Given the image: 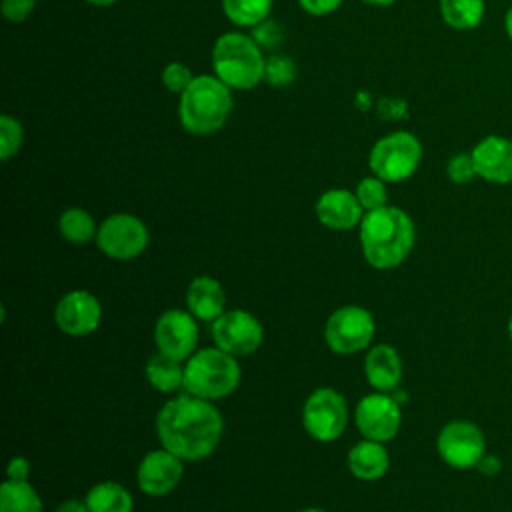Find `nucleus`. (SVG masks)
<instances>
[{"label":"nucleus","mask_w":512,"mask_h":512,"mask_svg":"<svg viewBox=\"0 0 512 512\" xmlns=\"http://www.w3.org/2000/svg\"><path fill=\"white\" fill-rule=\"evenodd\" d=\"M224 420L214 402L182 394L168 400L156 414L160 444L184 462L208 458L220 444Z\"/></svg>","instance_id":"obj_1"},{"label":"nucleus","mask_w":512,"mask_h":512,"mask_svg":"<svg viewBox=\"0 0 512 512\" xmlns=\"http://www.w3.org/2000/svg\"><path fill=\"white\" fill-rule=\"evenodd\" d=\"M358 228L362 256L376 270L398 268L416 242L414 222L398 206L386 204L366 212Z\"/></svg>","instance_id":"obj_2"},{"label":"nucleus","mask_w":512,"mask_h":512,"mask_svg":"<svg viewBox=\"0 0 512 512\" xmlns=\"http://www.w3.org/2000/svg\"><path fill=\"white\" fill-rule=\"evenodd\" d=\"M232 108V88L214 74H196L192 84L178 96L180 124L194 136H208L222 130Z\"/></svg>","instance_id":"obj_3"},{"label":"nucleus","mask_w":512,"mask_h":512,"mask_svg":"<svg viewBox=\"0 0 512 512\" xmlns=\"http://www.w3.org/2000/svg\"><path fill=\"white\" fill-rule=\"evenodd\" d=\"M212 70L232 90H252L264 80L266 58L246 32H224L212 46Z\"/></svg>","instance_id":"obj_4"},{"label":"nucleus","mask_w":512,"mask_h":512,"mask_svg":"<svg viewBox=\"0 0 512 512\" xmlns=\"http://www.w3.org/2000/svg\"><path fill=\"white\" fill-rule=\"evenodd\" d=\"M240 376L242 370L236 356L220 350L218 346L202 348L184 362L182 390L214 402L230 396L238 388Z\"/></svg>","instance_id":"obj_5"},{"label":"nucleus","mask_w":512,"mask_h":512,"mask_svg":"<svg viewBox=\"0 0 512 512\" xmlns=\"http://www.w3.org/2000/svg\"><path fill=\"white\" fill-rule=\"evenodd\" d=\"M422 156L420 138L408 130H396L374 142L368 154V166L386 184H396L414 176Z\"/></svg>","instance_id":"obj_6"},{"label":"nucleus","mask_w":512,"mask_h":512,"mask_svg":"<svg viewBox=\"0 0 512 512\" xmlns=\"http://www.w3.org/2000/svg\"><path fill=\"white\" fill-rule=\"evenodd\" d=\"M376 322L370 310L364 306L348 304L336 308L324 326V340L334 354H354L372 342Z\"/></svg>","instance_id":"obj_7"},{"label":"nucleus","mask_w":512,"mask_h":512,"mask_svg":"<svg viewBox=\"0 0 512 512\" xmlns=\"http://www.w3.org/2000/svg\"><path fill=\"white\" fill-rule=\"evenodd\" d=\"M302 424L308 436L318 442H332L340 438L348 424L346 398L334 388H316L304 402Z\"/></svg>","instance_id":"obj_8"},{"label":"nucleus","mask_w":512,"mask_h":512,"mask_svg":"<svg viewBox=\"0 0 512 512\" xmlns=\"http://www.w3.org/2000/svg\"><path fill=\"white\" fill-rule=\"evenodd\" d=\"M148 242V226L128 212L110 214L100 222L96 232L100 252L112 260H132L148 248Z\"/></svg>","instance_id":"obj_9"},{"label":"nucleus","mask_w":512,"mask_h":512,"mask_svg":"<svg viewBox=\"0 0 512 512\" xmlns=\"http://www.w3.org/2000/svg\"><path fill=\"white\" fill-rule=\"evenodd\" d=\"M436 450L442 462L452 468H476L478 460L486 454L484 432L470 420H450L442 426L436 438Z\"/></svg>","instance_id":"obj_10"},{"label":"nucleus","mask_w":512,"mask_h":512,"mask_svg":"<svg viewBox=\"0 0 512 512\" xmlns=\"http://www.w3.org/2000/svg\"><path fill=\"white\" fill-rule=\"evenodd\" d=\"M212 340L232 356H248L260 348L264 328L248 310H226L212 322Z\"/></svg>","instance_id":"obj_11"},{"label":"nucleus","mask_w":512,"mask_h":512,"mask_svg":"<svg viewBox=\"0 0 512 512\" xmlns=\"http://www.w3.org/2000/svg\"><path fill=\"white\" fill-rule=\"evenodd\" d=\"M354 422L358 432L376 442H390L396 438L400 424H402V412L396 398L388 396L386 392H374L364 398L354 408Z\"/></svg>","instance_id":"obj_12"},{"label":"nucleus","mask_w":512,"mask_h":512,"mask_svg":"<svg viewBox=\"0 0 512 512\" xmlns=\"http://www.w3.org/2000/svg\"><path fill=\"white\" fill-rule=\"evenodd\" d=\"M154 344L160 354L174 360H188L196 352L198 324L188 310L170 308L154 324Z\"/></svg>","instance_id":"obj_13"},{"label":"nucleus","mask_w":512,"mask_h":512,"mask_svg":"<svg viewBox=\"0 0 512 512\" xmlns=\"http://www.w3.org/2000/svg\"><path fill=\"white\" fill-rule=\"evenodd\" d=\"M54 322L68 336H88L102 322V304L88 290H70L58 300Z\"/></svg>","instance_id":"obj_14"},{"label":"nucleus","mask_w":512,"mask_h":512,"mask_svg":"<svg viewBox=\"0 0 512 512\" xmlns=\"http://www.w3.org/2000/svg\"><path fill=\"white\" fill-rule=\"evenodd\" d=\"M182 474L184 460H180L176 454L160 446L156 450H150L140 460L136 470V482L144 494L158 498L170 494L180 484Z\"/></svg>","instance_id":"obj_15"},{"label":"nucleus","mask_w":512,"mask_h":512,"mask_svg":"<svg viewBox=\"0 0 512 512\" xmlns=\"http://www.w3.org/2000/svg\"><path fill=\"white\" fill-rule=\"evenodd\" d=\"M476 176L490 184H512V140L488 134L470 150Z\"/></svg>","instance_id":"obj_16"},{"label":"nucleus","mask_w":512,"mask_h":512,"mask_svg":"<svg viewBox=\"0 0 512 512\" xmlns=\"http://www.w3.org/2000/svg\"><path fill=\"white\" fill-rule=\"evenodd\" d=\"M314 212L322 226L338 232L360 226L366 214L356 194L346 188H330L324 194H320V198L316 200Z\"/></svg>","instance_id":"obj_17"},{"label":"nucleus","mask_w":512,"mask_h":512,"mask_svg":"<svg viewBox=\"0 0 512 512\" xmlns=\"http://www.w3.org/2000/svg\"><path fill=\"white\" fill-rule=\"evenodd\" d=\"M364 376L376 392H392L402 380V358L390 344H376L364 358Z\"/></svg>","instance_id":"obj_18"},{"label":"nucleus","mask_w":512,"mask_h":512,"mask_svg":"<svg viewBox=\"0 0 512 512\" xmlns=\"http://www.w3.org/2000/svg\"><path fill=\"white\" fill-rule=\"evenodd\" d=\"M226 292L212 276H196L186 288V310L204 322H214L226 310Z\"/></svg>","instance_id":"obj_19"},{"label":"nucleus","mask_w":512,"mask_h":512,"mask_svg":"<svg viewBox=\"0 0 512 512\" xmlns=\"http://www.w3.org/2000/svg\"><path fill=\"white\" fill-rule=\"evenodd\" d=\"M346 464H348V470L352 472V476H356L358 480L370 482V480L382 478L388 472L390 456L382 442L364 438L348 450Z\"/></svg>","instance_id":"obj_20"},{"label":"nucleus","mask_w":512,"mask_h":512,"mask_svg":"<svg viewBox=\"0 0 512 512\" xmlns=\"http://www.w3.org/2000/svg\"><path fill=\"white\" fill-rule=\"evenodd\" d=\"M86 506L90 512H132L134 510V498L118 482L106 480L94 484L86 496Z\"/></svg>","instance_id":"obj_21"},{"label":"nucleus","mask_w":512,"mask_h":512,"mask_svg":"<svg viewBox=\"0 0 512 512\" xmlns=\"http://www.w3.org/2000/svg\"><path fill=\"white\" fill-rule=\"evenodd\" d=\"M144 374L150 386L162 394H172L184 386V364L160 352L150 356Z\"/></svg>","instance_id":"obj_22"},{"label":"nucleus","mask_w":512,"mask_h":512,"mask_svg":"<svg viewBox=\"0 0 512 512\" xmlns=\"http://www.w3.org/2000/svg\"><path fill=\"white\" fill-rule=\"evenodd\" d=\"M440 16L452 30H474L486 14V0H438Z\"/></svg>","instance_id":"obj_23"},{"label":"nucleus","mask_w":512,"mask_h":512,"mask_svg":"<svg viewBox=\"0 0 512 512\" xmlns=\"http://www.w3.org/2000/svg\"><path fill=\"white\" fill-rule=\"evenodd\" d=\"M0 512H44V506L30 482L6 478L0 486Z\"/></svg>","instance_id":"obj_24"},{"label":"nucleus","mask_w":512,"mask_h":512,"mask_svg":"<svg viewBox=\"0 0 512 512\" xmlns=\"http://www.w3.org/2000/svg\"><path fill=\"white\" fill-rule=\"evenodd\" d=\"M274 0H222L224 16L238 28H254L272 14Z\"/></svg>","instance_id":"obj_25"},{"label":"nucleus","mask_w":512,"mask_h":512,"mask_svg":"<svg viewBox=\"0 0 512 512\" xmlns=\"http://www.w3.org/2000/svg\"><path fill=\"white\" fill-rule=\"evenodd\" d=\"M58 232L70 244H86V242L96 238L98 226H96V222H94V218L88 210L72 206V208H66L60 214Z\"/></svg>","instance_id":"obj_26"},{"label":"nucleus","mask_w":512,"mask_h":512,"mask_svg":"<svg viewBox=\"0 0 512 512\" xmlns=\"http://www.w3.org/2000/svg\"><path fill=\"white\" fill-rule=\"evenodd\" d=\"M24 144V128L12 114L0 116V160L8 162Z\"/></svg>","instance_id":"obj_27"},{"label":"nucleus","mask_w":512,"mask_h":512,"mask_svg":"<svg viewBox=\"0 0 512 512\" xmlns=\"http://www.w3.org/2000/svg\"><path fill=\"white\" fill-rule=\"evenodd\" d=\"M358 202L362 204L364 212L382 208L388 204V190H386V182L378 176H366L358 182L356 190H354Z\"/></svg>","instance_id":"obj_28"},{"label":"nucleus","mask_w":512,"mask_h":512,"mask_svg":"<svg viewBox=\"0 0 512 512\" xmlns=\"http://www.w3.org/2000/svg\"><path fill=\"white\" fill-rule=\"evenodd\" d=\"M296 78V64L284 54H272L266 58L264 80L270 86H288Z\"/></svg>","instance_id":"obj_29"},{"label":"nucleus","mask_w":512,"mask_h":512,"mask_svg":"<svg viewBox=\"0 0 512 512\" xmlns=\"http://www.w3.org/2000/svg\"><path fill=\"white\" fill-rule=\"evenodd\" d=\"M194 72L184 64V62H168L164 68H162V74H160V80L164 84V88L172 94H182L194 80Z\"/></svg>","instance_id":"obj_30"},{"label":"nucleus","mask_w":512,"mask_h":512,"mask_svg":"<svg viewBox=\"0 0 512 512\" xmlns=\"http://www.w3.org/2000/svg\"><path fill=\"white\" fill-rule=\"evenodd\" d=\"M446 174L454 184H468L476 178V168L470 152L452 154L446 164Z\"/></svg>","instance_id":"obj_31"},{"label":"nucleus","mask_w":512,"mask_h":512,"mask_svg":"<svg viewBox=\"0 0 512 512\" xmlns=\"http://www.w3.org/2000/svg\"><path fill=\"white\" fill-rule=\"evenodd\" d=\"M252 38L258 42V46L264 48H278L284 40V28L280 22L266 18L264 22H260L258 26L252 28Z\"/></svg>","instance_id":"obj_32"},{"label":"nucleus","mask_w":512,"mask_h":512,"mask_svg":"<svg viewBox=\"0 0 512 512\" xmlns=\"http://www.w3.org/2000/svg\"><path fill=\"white\" fill-rule=\"evenodd\" d=\"M36 0H2V16L12 22L20 24L34 12Z\"/></svg>","instance_id":"obj_33"},{"label":"nucleus","mask_w":512,"mask_h":512,"mask_svg":"<svg viewBox=\"0 0 512 512\" xmlns=\"http://www.w3.org/2000/svg\"><path fill=\"white\" fill-rule=\"evenodd\" d=\"M296 2L310 16H328L336 12L344 0H296Z\"/></svg>","instance_id":"obj_34"},{"label":"nucleus","mask_w":512,"mask_h":512,"mask_svg":"<svg viewBox=\"0 0 512 512\" xmlns=\"http://www.w3.org/2000/svg\"><path fill=\"white\" fill-rule=\"evenodd\" d=\"M32 472V464L28 458L24 456H14L10 458L8 466H6V478L8 480H16V482H28V476Z\"/></svg>","instance_id":"obj_35"},{"label":"nucleus","mask_w":512,"mask_h":512,"mask_svg":"<svg viewBox=\"0 0 512 512\" xmlns=\"http://www.w3.org/2000/svg\"><path fill=\"white\" fill-rule=\"evenodd\" d=\"M500 468H502V462H500V458L494 456V454H484V456L478 460V464H476V470H478L480 474H486V476L498 474Z\"/></svg>","instance_id":"obj_36"},{"label":"nucleus","mask_w":512,"mask_h":512,"mask_svg":"<svg viewBox=\"0 0 512 512\" xmlns=\"http://www.w3.org/2000/svg\"><path fill=\"white\" fill-rule=\"evenodd\" d=\"M54 512H90V510H88V506H86V500L68 498V500L60 502Z\"/></svg>","instance_id":"obj_37"},{"label":"nucleus","mask_w":512,"mask_h":512,"mask_svg":"<svg viewBox=\"0 0 512 512\" xmlns=\"http://www.w3.org/2000/svg\"><path fill=\"white\" fill-rule=\"evenodd\" d=\"M504 32H506V36L512 40V6L508 8V12H506V16H504Z\"/></svg>","instance_id":"obj_38"},{"label":"nucleus","mask_w":512,"mask_h":512,"mask_svg":"<svg viewBox=\"0 0 512 512\" xmlns=\"http://www.w3.org/2000/svg\"><path fill=\"white\" fill-rule=\"evenodd\" d=\"M88 4H92V6H98V8H106V6H112V4H116L118 0H86Z\"/></svg>","instance_id":"obj_39"},{"label":"nucleus","mask_w":512,"mask_h":512,"mask_svg":"<svg viewBox=\"0 0 512 512\" xmlns=\"http://www.w3.org/2000/svg\"><path fill=\"white\" fill-rule=\"evenodd\" d=\"M364 4H370V6H390L394 4L396 0H362Z\"/></svg>","instance_id":"obj_40"},{"label":"nucleus","mask_w":512,"mask_h":512,"mask_svg":"<svg viewBox=\"0 0 512 512\" xmlns=\"http://www.w3.org/2000/svg\"><path fill=\"white\" fill-rule=\"evenodd\" d=\"M508 336H510V342H512V314H510V320H508Z\"/></svg>","instance_id":"obj_41"},{"label":"nucleus","mask_w":512,"mask_h":512,"mask_svg":"<svg viewBox=\"0 0 512 512\" xmlns=\"http://www.w3.org/2000/svg\"><path fill=\"white\" fill-rule=\"evenodd\" d=\"M300 512H324V510H320V508H304Z\"/></svg>","instance_id":"obj_42"}]
</instances>
